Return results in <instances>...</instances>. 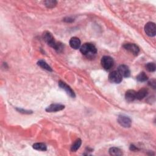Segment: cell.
Masks as SVG:
<instances>
[{"instance_id":"cell-1","label":"cell","mask_w":156,"mask_h":156,"mask_svg":"<svg viewBox=\"0 0 156 156\" xmlns=\"http://www.w3.org/2000/svg\"><path fill=\"white\" fill-rule=\"evenodd\" d=\"M44 40L47 43L48 45L53 48L57 52H61L63 50L64 46L62 44L56 42L52 35L49 32H45L43 34Z\"/></svg>"},{"instance_id":"cell-2","label":"cell","mask_w":156,"mask_h":156,"mask_svg":"<svg viewBox=\"0 0 156 156\" xmlns=\"http://www.w3.org/2000/svg\"><path fill=\"white\" fill-rule=\"evenodd\" d=\"M80 51L84 55L93 56L97 53V50L94 45L90 43L84 44L80 48Z\"/></svg>"},{"instance_id":"cell-3","label":"cell","mask_w":156,"mask_h":156,"mask_svg":"<svg viewBox=\"0 0 156 156\" xmlns=\"http://www.w3.org/2000/svg\"><path fill=\"white\" fill-rule=\"evenodd\" d=\"M113 58L110 56H104L101 58V64L103 68L106 70H110L113 66Z\"/></svg>"},{"instance_id":"cell-4","label":"cell","mask_w":156,"mask_h":156,"mask_svg":"<svg viewBox=\"0 0 156 156\" xmlns=\"http://www.w3.org/2000/svg\"><path fill=\"white\" fill-rule=\"evenodd\" d=\"M109 80L112 83L120 84L122 81L123 77L118 71H113L110 73Z\"/></svg>"},{"instance_id":"cell-5","label":"cell","mask_w":156,"mask_h":156,"mask_svg":"<svg viewBox=\"0 0 156 156\" xmlns=\"http://www.w3.org/2000/svg\"><path fill=\"white\" fill-rule=\"evenodd\" d=\"M145 31L149 37H154L156 34V27L154 23L148 22L145 26Z\"/></svg>"},{"instance_id":"cell-6","label":"cell","mask_w":156,"mask_h":156,"mask_svg":"<svg viewBox=\"0 0 156 156\" xmlns=\"http://www.w3.org/2000/svg\"><path fill=\"white\" fill-rule=\"evenodd\" d=\"M118 123L124 128H130L132 124V121L128 116L124 115H120L118 118Z\"/></svg>"},{"instance_id":"cell-7","label":"cell","mask_w":156,"mask_h":156,"mask_svg":"<svg viewBox=\"0 0 156 156\" xmlns=\"http://www.w3.org/2000/svg\"><path fill=\"white\" fill-rule=\"evenodd\" d=\"M123 47L124 48V49L129 51L135 56L138 55L140 51V49L138 46H136L134 44H126L123 46Z\"/></svg>"},{"instance_id":"cell-8","label":"cell","mask_w":156,"mask_h":156,"mask_svg":"<svg viewBox=\"0 0 156 156\" xmlns=\"http://www.w3.org/2000/svg\"><path fill=\"white\" fill-rule=\"evenodd\" d=\"M58 86H59V87L62 89L64 90L66 92V93L70 96H71V98H74L75 97V93H74V91L65 82H63L62 81H60L59 82H58Z\"/></svg>"},{"instance_id":"cell-9","label":"cell","mask_w":156,"mask_h":156,"mask_svg":"<svg viewBox=\"0 0 156 156\" xmlns=\"http://www.w3.org/2000/svg\"><path fill=\"white\" fill-rule=\"evenodd\" d=\"M64 108L65 106L64 105L59 104H52L49 106L46 109V111L48 112H55L61 111L64 109Z\"/></svg>"},{"instance_id":"cell-10","label":"cell","mask_w":156,"mask_h":156,"mask_svg":"<svg viewBox=\"0 0 156 156\" xmlns=\"http://www.w3.org/2000/svg\"><path fill=\"white\" fill-rule=\"evenodd\" d=\"M118 71L122 75V77H128L130 74V71L129 67L125 65H120L118 68Z\"/></svg>"},{"instance_id":"cell-11","label":"cell","mask_w":156,"mask_h":156,"mask_svg":"<svg viewBox=\"0 0 156 156\" xmlns=\"http://www.w3.org/2000/svg\"><path fill=\"white\" fill-rule=\"evenodd\" d=\"M81 42L79 38L72 37L70 39V45L72 48H73L74 50L79 49L81 47Z\"/></svg>"},{"instance_id":"cell-12","label":"cell","mask_w":156,"mask_h":156,"mask_svg":"<svg viewBox=\"0 0 156 156\" xmlns=\"http://www.w3.org/2000/svg\"><path fill=\"white\" fill-rule=\"evenodd\" d=\"M136 92L134 90H129L126 92L125 98L128 102H132L136 99Z\"/></svg>"},{"instance_id":"cell-13","label":"cell","mask_w":156,"mask_h":156,"mask_svg":"<svg viewBox=\"0 0 156 156\" xmlns=\"http://www.w3.org/2000/svg\"><path fill=\"white\" fill-rule=\"evenodd\" d=\"M148 94V90L146 88H142L136 93V99L139 100H143Z\"/></svg>"},{"instance_id":"cell-14","label":"cell","mask_w":156,"mask_h":156,"mask_svg":"<svg viewBox=\"0 0 156 156\" xmlns=\"http://www.w3.org/2000/svg\"><path fill=\"white\" fill-rule=\"evenodd\" d=\"M109 153L111 155H114V156H119L123 155V152L122 150L118 148H115V147L110 148Z\"/></svg>"},{"instance_id":"cell-15","label":"cell","mask_w":156,"mask_h":156,"mask_svg":"<svg viewBox=\"0 0 156 156\" xmlns=\"http://www.w3.org/2000/svg\"><path fill=\"white\" fill-rule=\"evenodd\" d=\"M33 148L38 150V151H45L46 150L47 148L45 144L42 143H35L32 146Z\"/></svg>"},{"instance_id":"cell-16","label":"cell","mask_w":156,"mask_h":156,"mask_svg":"<svg viewBox=\"0 0 156 156\" xmlns=\"http://www.w3.org/2000/svg\"><path fill=\"white\" fill-rule=\"evenodd\" d=\"M81 144H82V141L81 139H77L76 140L74 143L73 144V145L71 146V151L72 152H76L77 149H79L80 146H81Z\"/></svg>"},{"instance_id":"cell-17","label":"cell","mask_w":156,"mask_h":156,"mask_svg":"<svg viewBox=\"0 0 156 156\" xmlns=\"http://www.w3.org/2000/svg\"><path fill=\"white\" fill-rule=\"evenodd\" d=\"M37 65L38 66H40L41 68H42L43 69H45L47 71H52V69L48 65V64L44 61H39L38 62H37Z\"/></svg>"},{"instance_id":"cell-18","label":"cell","mask_w":156,"mask_h":156,"mask_svg":"<svg viewBox=\"0 0 156 156\" xmlns=\"http://www.w3.org/2000/svg\"><path fill=\"white\" fill-rule=\"evenodd\" d=\"M136 80L139 82H145L148 80V77L145 72H142L136 76Z\"/></svg>"},{"instance_id":"cell-19","label":"cell","mask_w":156,"mask_h":156,"mask_svg":"<svg viewBox=\"0 0 156 156\" xmlns=\"http://www.w3.org/2000/svg\"><path fill=\"white\" fill-rule=\"evenodd\" d=\"M45 4L48 8H53L57 5V2L53 1V0H49V1L45 2Z\"/></svg>"},{"instance_id":"cell-20","label":"cell","mask_w":156,"mask_h":156,"mask_svg":"<svg viewBox=\"0 0 156 156\" xmlns=\"http://www.w3.org/2000/svg\"><path fill=\"white\" fill-rule=\"evenodd\" d=\"M146 70L149 72H153L155 70V65L154 63H148L146 65Z\"/></svg>"},{"instance_id":"cell-21","label":"cell","mask_w":156,"mask_h":156,"mask_svg":"<svg viewBox=\"0 0 156 156\" xmlns=\"http://www.w3.org/2000/svg\"><path fill=\"white\" fill-rule=\"evenodd\" d=\"M17 110L21 113H29L30 111L29 110H23V109H17Z\"/></svg>"},{"instance_id":"cell-22","label":"cell","mask_w":156,"mask_h":156,"mask_svg":"<svg viewBox=\"0 0 156 156\" xmlns=\"http://www.w3.org/2000/svg\"><path fill=\"white\" fill-rule=\"evenodd\" d=\"M130 149L132 151H135V150H137V148H136L135 146L134 145H131L130 146Z\"/></svg>"}]
</instances>
